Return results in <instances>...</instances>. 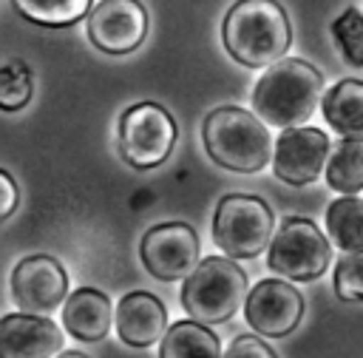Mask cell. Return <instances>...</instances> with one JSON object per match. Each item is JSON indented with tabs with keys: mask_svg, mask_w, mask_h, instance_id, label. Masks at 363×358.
<instances>
[{
	"mask_svg": "<svg viewBox=\"0 0 363 358\" xmlns=\"http://www.w3.org/2000/svg\"><path fill=\"white\" fill-rule=\"evenodd\" d=\"M227 54L247 68H269L292 45L289 14L278 0H235L221 23Z\"/></svg>",
	"mask_w": 363,
	"mask_h": 358,
	"instance_id": "6da1fadb",
	"label": "cell"
},
{
	"mask_svg": "<svg viewBox=\"0 0 363 358\" xmlns=\"http://www.w3.org/2000/svg\"><path fill=\"white\" fill-rule=\"evenodd\" d=\"M323 97L320 71L301 57H281L252 88V111L272 128L303 125Z\"/></svg>",
	"mask_w": 363,
	"mask_h": 358,
	"instance_id": "7a4b0ae2",
	"label": "cell"
},
{
	"mask_svg": "<svg viewBox=\"0 0 363 358\" xmlns=\"http://www.w3.org/2000/svg\"><path fill=\"white\" fill-rule=\"evenodd\" d=\"M207 156L233 173H258L272 162V136L258 114L238 105H218L201 122Z\"/></svg>",
	"mask_w": 363,
	"mask_h": 358,
	"instance_id": "3957f363",
	"label": "cell"
},
{
	"mask_svg": "<svg viewBox=\"0 0 363 358\" xmlns=\"http://www.w3.org/2000/svg\"><path fill=\"white\" fill-rule=\"evenodd\" d=\"M247 301V273L230 256L201 259L182 284L184 313L207 327L230 321Z\"/></svg>",
	"mask_w": 363,
	"mask_h": 358,
	"instance_id": "277c9868",
	"label": "cell"
},
{
	"mask_svg": "<svg viewBox=\"0 0 363 358\" xmlns=\"http://www.w3.org/2000/svg\"><path fill=\"white\" fill-rule=\"evenodd\" d=\"M275 219L269 205L252 193H227L213 213V242L230 259H255L269 247Z\"/></svg>",
	"mask_w": 363,
	"mask_h": 358,
	"instance_id": "5b68a950",
	"label": "cell"
},
{
	"mask_svg": "<svg viewBox=\"0 0 363 358\" xmlns=\"http://www.w3.org/2000/svg\"><path fill=\"white\" fill-rule=\"evenodd\" d=\"M332 259L323 230L303 216H286L267 247V267L286 281H315Z\"/></svg>",
	"mask_w": 363,
	"mask_h": 358,
	"instance_id": "8992f818",
	"label": "cell"
},
{
	"mask_svg": "<svg viewBox=\"0 0 363 358\" xmlns=\"http://www.w3.org/2000/svg\"><path fill=\"white\" fill-rule=\"evenodd\" d=\"M176 119L159 102H136L119 116V153L136 170L164 165L176 148Z\"/></svg>",
	"mask_w": 363,
	"mask_h": 358,
	"instance_id": "52a82bcc",
	"label": "cell"
},
{
	"mask_svg": "<svg viewBox=\"0 0 363 358\" xmlns=\"http://www.w3.org/2000/svg\"><path fill=\"white\" fill-rule=\"evenodd\" d=\"M199 233L187 222H162L147 227L139 244V259L156 281H184L199 267Z\"/></svg>",
	"mask_w": 363,
	"mask_h": 358,
	"instance_id": "ba28073f",
	"label": "cell"
},
{
	"mask_svg": "<svg viewBox=\"0 0 363 358\" xmlns=\"http://www.w3.org/2000/svg\"><path fill=\"white\" fill-rule=\"evenodd\" d=\"M147 23L150 20L142 0H99L88 11L85 31L94 48L122 57L145 43Z\"/></svg>",
	"mask_w": 363,
	"mask_h": 358,
	"instance_id": "9c48e42d",
	"label": "cell"
},
{
	"mask_svg": "<svg viewBox=\"0 0 363 358\" xmlns=\"http://www.w3.org/2000/svg\"><path fill=\"white\" fill-rule=\"evenodd\" d=\"M11 298L23 313L48 315L68 298V273L54 256H26L11 270Z\"/></svg>",
	"mask_w": 363,
	"mask_h": 358,
	"instance_id": "30bf717a",
	"label": "cell"
},
{
	"mask_svg": "<svg viewBox=\"0 0 363 358\" xmlns=\"http://www.w3.org/2000/svg\"><path fill=\"white\" fill-rule=\"evenodd\" d=\"M244 318L258 335L284 338L303 318V295L286 278H261L247 293Z\"/></svg>",
	"mask_w": 363,
	"mask_h": 358,
	"instance_id": "8fae6325",
	"label": "cell"
},
{
	"mask_svg": "<svg viewBox=\"0 0 363 358\" xmlns=\"http://www.w3.org/2000/svg\"><path fill=\"white\" fill-rule=\"evenodd\" d=\"M329 136L312 125L284 128L272 148V170L286 185H309L329 159Z\"/></svg>",
	"mask_w": 363,
	"mask_h": 358,
	"instance_id": "7c38bea8",
	"label": "cell"
},
{
	"mask_svg": "<svg viewBox=\"0 0 363 358\" xmlns=\"http://www.w3.org/2000/svg\"><path fill=\"white\" fill-rule=\"evenodd\" d=\"M62 349V330L37 313H6L0 318V358H54Z\"/></svg>",
	"mask_w": 363,
	"mask_h": 358,
	"instance_id": "4fadbf2b",
	"label": "cell"
},
{
	"mask_svg": "<svg viewBox=\"0 0 363 358\" xmlns=\"http://www.w3.org/2000/svg\"><path fill=\"white\" fill-rule=\"evenodd\" d=\"M113 321H116L119 338L128 347L145 349V347H153L162 341V335L167 330V310L159 295H153L147 290H133L119 298Z\"/></svg>",
	"mask_w": 363,
	"mask_h": 358,
	"instance_id": "5bb4252c",
	"label": "cell"
},
{
	"mask_svg": "<svg viewBox=\"0 0 363 358\" xmlns=\"http://www.w3.org/2000/svg\"><path fill=\"white\" fill-rule=\"evenodd\" d=\"M113 321V307L111 298L96 290V287H79L68 293L62 304V327L77 338V341H102L111 330Z\"/></svg>",
	"mask_w": 363,
	"mask_h": 358,
	"instance_id": "9a60e30c",
	"label": "cell"
},
{
	"mask_svg": "<svg viewBox=\"0 0 363 358\" xmlns=\"http://www.w3.org/2000/svg\"><path fill=\"white\" fill-rule=\"evenodd\" d=\"M323 119L340 136H363V80H340L320 97Z\"/></svg>",
	"mask_w": 363,
	"mask_h": 358,
	"instance_id": "2e32d148",
	"label": "cell"
},
{
	"mask_svg": "<svg viewBox=\"0 0 363 358\" xmlns=\"http://www.w3.org/2000/svg\"><path fill=\"white\" fill-rule=\"evenodd\" d=\"M159 358H221V341L207 324L184 318L164 330Z\"/></svg>",
	"mask_w": 363,
	"mask_h": 358,
	"instance_id": "e0dca14e",
	"label": "cell"
},
{
	"mask_svg": "<svg viewBox=\"0 0 363 358\" xmlns=\"http://www.w3.org/2000/svg\"><path fill=\"white\" fill-rule=\"evenodd\" d=\"M326 185L343 196L363 190V136H343L329 148Z\"/></svg>",
	"mask_w": 363,
	"mask_h": 358,
	"instance_id": "ac0fdd59",
	"label": "cell"
},
{
	"mask_svg": "<svg viewBox=\"0 0 363 358\" xmlns=\"http://www.w3.org/2000/svg\"><path fill=\"white\" fill-rule=\"evenodd\" d=\"M326 230L337 250H363V199L340 196L326 207Z\"/></svg>",
	"mask_w": 363,
	"mask_h": 358,
	"instance_id": "d6986e66",
	"label": "cell"
},
{
	"mask_svg": "<svg viewBox=\"0 0 363 358\" xmlns=\"http://www.w3.org/2000/svg\"><path fill=\"white\" fill-rule=\"evenodd\" d=\"M14 9L45 28H65L79 23L82 17H88L94 0H11Z\"/></svg>",
	"mask_w": 363,
	"mask_h": 358,
	"instance_id": "ffe728a7",
	"label": "cell"
},
{
	"mask_svg": "<svg viewBox=\"0 0 363 358\" xmlns=\"http://www.w3.org/2000/svg\"><path fill=\"white\" fill-rule=\"evenodd\" d=\"M34 94V77L31 68L23 60H11L0 65V111H20L31 102Z\"/></svg>",
	"mask_w": 363,
	"mask_h": 358,
	"instance_id": "44dd1931",
	"label": "cell"
},
{
	"mask_svg": "<svg viewBox=\"0 0 363 358\" xmlns=\"http://www.w3.org/2000/svg\"><path fill=\"white\" fill-rule=\"evenodd\" d=\"M332 37L340 51V57L352 68H363V14L352 6L332 23Z\"/></svg>",
	"mask_w": 363,
	"mask_h": 358,
	"instance_id": "7402d4cb",
	"label": "cell"
},
{
	"mask_svg": "<svg viewBox=\"0 0 363 358\" xmlns=\"http://www.w3.org/2000/svg\"><path fill=\"white\" fill-rule=\"evenodd\" d=\"M332 287H335V295H337L340 301H346V304L363 301V250L346 253V256L335 264Z\"/></svg>",
	"mask_w": 363,
	"mask_h": 358,
	"instance_id": "603a6c76",
	"label": "cell"
},
{
	"mask_svg": "<svg viewBox=\"0 0 363 358\" xmlns=\"http://www.w3.org/2000/svg\"><path fill=\"white\" fill-rule=\"evenodd\" d=\"M221 358H278L275 349L261 341V335H235Z\"/></svg>",
	"mask_w": 363,
	"mask_h": 358,
	"instance_id": "cb8c5ba5",
	"label": "cell"
},
{
	"mask_svg": "<svg viewBox=\"0 0 363 358\" xmlns=\"http://www.w3.org/2000/svg\"><path fill=\"white\" fill-rule=\"evenodd\" d=\"M20 205V188L9 170L0 168V222H6Z\"/></svg>",
	"mask_w": 363,
	"mask_h": 358,
	"instance_id": "d4e9b609",
	"label": "cell"
},
{
	"mask_svg": "<svg viewBox=\"0 0 363 358\" xmlns=\"http://www.w3.org/2000/svg\"><path fill=\"white\" fill-rule=\"evenodd\" d=\"M54 358H88V355H82V352H77V349H68V352H60V355H54Z\"/></svg>",
	"mask_w": 363,
	"mask_h": 358,
	"instance_id": "484cf974",
	"label": "cell"
}]
</instances>
